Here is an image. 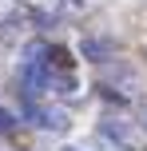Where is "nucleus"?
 <instances>
[{
  "label": "nucleus",
  "instance_id": "1",
  "mask_svg": "<svg viewBox=\"0 0 147 151\" xmlns=\"http://www.w3.org/2000/svg\"><path fill=\"white\" fill-rule=\"evenodd\" d=\"M84 60H95V64H103V60H111L115 56V44L111 40H84Z\"/></svg>",
  "mask_w": 147,
  "mask_h": 151
},
{
  "label": "nucleus",
  "instance_id": "2",
  "mask_svg": "<svg viewBox=\"0 0 147 151\" xmlns=\"http://www.w3.org/2000/svg\"><path fill=\"white\" fill-rule=\"evenodd\" d=\"M48 88L60 91V96H68V91H76V80H72L68 72H48Z\"/></svg>",
  "mask_w": 147,
  "mask_h": 151
},
{
  "label": "nucleus",
  "instance_id": "3",
  "mask_svg": "<svg viewBox=\"0 0 147 151\" xmlns=\"http://www.w3.org/2000/svg\"><path fill=\"white\" fill-rule=\"evenodd\" d=\"M44 56H48L44 44H28L24 48V64H40V68H44Z\"/></svg>",
  "mask_w": 147,
  "mask_h": 151
},
{
  "label": "nucleus",
  "instance_id": "4",
  "mask_svg": "<svg viewBox=\"0 0 147 151\" xmlns=\"http://www.w3.org/2000/svg\"><path fill=\"white\" fill-rule=\"evenodd\" d=\"M48 56H52V64H56L60 72L72 68V52H68V48H48Z\"/></svg>",
  "mask_w": 147,
  "mask_h": 151
},
{
  "label": "nucleus",
  "instance_id": "5",
  "mask_svg": "<svg viewBox=\"0 0 147 151\" xmlns=\"http://www.w3.org/2000/svg\"><path fill=\"white\" fill-rule=\"evenodd\" d=\"M44 127H52V131H68V115H64V111H44Z\"/></svg>",
  "mask_w": 147,
  "mask_h": 151
},
{
  "label": "nucleus",
  "instance_id": "6",
  "mask_svg": "<svg viewBox=\"0 0 147 151\" xmlns=\"http://www.w3.org/2000/svg\"><path fill=\"white\" fill-rule=\"evenodd\" d=\"M103 135H115V139H127V135H131V131H127L123 123H115V119H108V123H103Z\"/></svg>",
  "mask_w": 147,
  "mask_h": 151
},
{
  "label": "nucleus",
  "instance_id": "7",
  "mask_svg": "<svg viewBox=\"0 0 147 151\" xmlns=\"http://www.w3.org/2000/svg\"><path fill=\"white\" fill-rule=\"evenodd\" d=\"M12 123H16V115H12V111H4V107H0V131H12Z\"/></svg>",
  "mask_w": 147,
  "mask_h": 151
}]
</instances>
